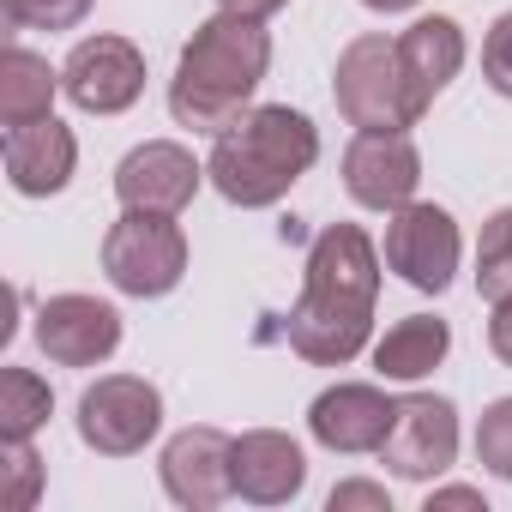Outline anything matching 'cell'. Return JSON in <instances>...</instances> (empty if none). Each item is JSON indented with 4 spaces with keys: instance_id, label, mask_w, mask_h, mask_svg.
<instances>
[{
    "instance_id": "1",
    "label": "cell",
    "mask_w": 512,
    "mask_h": 512,
    "mask_svg": "<svg viewBox=\"0 0 512 512\" xmlns=\"http://www.w3.org/2000/svg\"><path fill=\"white\" fill-rule=\"evenodd\" d=\"M380 296V253L356 223H332L308 247V284L284 320V338L314 368H344L374 326Z\"/></svg>"
},
{
    "instance_id": "2",
    "label": "cell",
    "mask_w": 512,
    "mask_h": 512,
    "mask_svg": "<svg viewBox=\"0 0 512 512\" xmlns=\"http://www.w3.org/2000/svg\"><path fill=\"white\" fill-rule=\"evenodd\" d=\"M272 67V37L253 13H217L193 31V43L181 49V67L169 79V109L181 127L193 133H223L229 121L247 115L253 91H260Z\"/></svg>"
},
{
    "instance_id": "3",
    "label": "cell",
    "mask_w": 512,
    "mask_h": 512,
    "mask_svg": "<svg viewBox=\"0 0 512 512\" xmlns=\"http://www.w3.org/2000/svg\"><path fill=\"white\" fill-rule=\"evenodd\" d=\"M320 157V133L302 109L290 103H266V109H247L241 121H229L205 157L211 187L241 205V211H260L278 205Z\"/></svg>"
},
{
    "instance_id": "4",
    "label": "cell",
    "mask_w": 512,
    "mask_h": 512,
    "mask_svg": "<svg viewBox=\"0 0 512 512\" xmlns=\"http://www.w3.org/2000/svg\"><path fill=\"white\" fill-rule=\"evenodd\" d=\"M332 97H338L344 121L362 133H404L422 121L410 79H404V61H398V43H386V37H356L338 55Z\"/></svg>"
},
{
    "instance_id": "5",
    "label": "cell",
    "mask_w": 512,
    "mask_h": 512,
    "mask_svg": "<svg viewBox=\"0 0 512 512\" xmlns=\"http://www.w3.org/2000/svg\"><path fill=\"white\" fill-rule=\"evenodd\" d=\"M103 272L121 296H169L187 272V235L169 211H121L103 235Z\"/></svg>"
},
{
    "instance_id": "6",
    "label": "cell",
    "mask_w": 512,
    "mask_h": 512,
    "mask_svg": "<svg viewBox=\"0 0 512 512\" xmlns=\"http://www.w3.org/2000/svg\"><path fill=\"white\" fill-rule=\"evenodd\" d=\"M163 428V392L139 374H109L79 398V440L103 458H133Z\"/></svg>"
},
{
    "instance_id": "7",
    "label": "cell",
    "mask_w": 512,
    "mask_h": 512,
    "mask_svg": "<svg viewBox=\"0 0 512 512\" xmlns=\"http://www.w3.org/2000/svg\"><path fill=\"white\" fill-rule=\"evenodd\" d=\"M386 266L410 290L440 296L452 284V272H458V223H452V211L416 205V199L398 205L392 223H386Z\"/></svg>"
},
{
    "instance_id": "8",
    "label": "cell",
    "mask_w": 512,
    "mask_h": 512,
    "mask_svg": "<svg viewBox=\"0 0 512 512\" xmlns=\"http://www.w3.org/2000/svg\"><path fill=\"white\" fill-rule=\"evenodd\" d=\"M380 458L392 476L404 482H428L440 476L452 458H458V410L446 398H428V392H410L398 398V416L380 440Z\"/></svg>"
},
{
    "instance_id": "9",
    "label": "cell",
    "mask_w": 512,
    "mask_h": 512,
    "mask_svg": "<svg viewBox=\"0 0 512 512\" xmlns=\"http://www.w3.org/2000/svg\"><path fill=\"white\" fill-rule=\"evenodd\" d=\"M61 91L85 115H121L145 91V55L127 37H85L61 67Z\"/></svg>"
},
{
    "instance_id": "10",
    "label": "cell",
    "mask_w": 512,
    "mask_h": 512,
    "mask_svg": "<svg viewBox=\"0 0 512 512\" xmlns=\"http://www.w3.org/2000/svg\"><path fill=\"white\" fill-rule=\"evenodd\" d=\"M37 344L55 368H97L121 344V314L97 296H49L37 314Z\"/></svg>"
},
{
    "instance_id": "11",
    "label": "cell",
    "mask_w": 512,
    "mask_h": 512,
    "mask_svg": "<svg viewBox=\"0 0 512 512\" xmlns=\"http://www.w3.org/2000/svg\"><path fill=\"white\" fill-rule=\"evenodd\" d=\"M422 181V157L404 133H356L344 151V187L356 205L368 211H398L416 199Z\"/></svg>"
},
{
    "instance_id": "12",
    "label": "cell",
    "mask_w": 512,
    "mask_h": 512,
    "mask_svg": "<svg viewBox=\"0 0 512 512\" xmlns=\"http://www.w3.org/2000/svg\"><path fill=\"white\" fill-rule=\"evenodd\" d=\"M199 181H205V169L193 163V151H181V145H169V139H151V145H139V151H127L121 157V169H115V199L127 205V211H181L193 193H199Z\"/></svg>"
},
{
    "instance_id": "13",
    "label": "cell",
    "mask_w": 512,
    "mask_h": 512,
    "mask_svg": "<svg viewBox=\"0 0 512 512\" xmlns=\"http://www.w3.org/2000/svg\"><path fill=\"white\" fill-rule=\"evenodd\" d=\"M229 434L217 428H181L169 446H163V488L175 506L187 512H211L217 500L235 494V476H229Z\"/></svg>"
},
{
    "instance_id": "14",
    "label": "cell",
    "mask_w": 512,
    "mask_h": 512,
    "mask_svg": "<svg viewBox=\"0 0 512 512\" xmlns=\"http://www.w3.org/2000/svg\"><path fill=\"white\" fill-rule=\"evenodd\" d=\"M229 476H235V494L253 500V506H284L302 494L308 482V458L290 434L278 428H253L229 446Z\"/></svg>"
},
{
    "instance_id": "15",
    "label": "cell",
    "mask_w": 512,
    "mask_h": 512,
    "mask_svg": "<svg viewBox=\"0 0 512 512\" xmlns=\"http://www.w3.org/2000/svg\"><path fill=\"white\" fill-rule=\"evenodd\" d=\"M392 416H398V398H386L380 386H332L314 398L308 428L326 452H380Z\"/></svg>"
},
{
    "instance_id": "16",
    "label": "cell",
    "mask_w": 512,
    "mask_h": 512,
    "mask_svg": "<svg viewBox=\"0 0 512 512\" xmlns=\"http://www.w3.org/2000/svg\"><path fill=\"white\" fill-rule=\"evenodd\" d=\"M73 163H79V139H73V127H61L55 115L7 133V181H13L25 199L61 193V187L73 181Z\"/></svg>"
},
{
    "instance_id": "17",
    "label": "cell",
    "mask_w": 512,
    "mask_h": 512,
    "mask_svg": "<svg viewBox=\"0 0 512 512\" xmlns=\"http://www.w3.org/2000/svg\"><path fill=\"white\" fill-rule=\"evenodd\" d=\"M398 61H404V79H410L416 109L428 115V103H434V97L458 79V67H464V31H458L446 13L416 19V25L398 37Z\"/></svg>"
},
{
    "instance_id": "18",
    "label": "cell",
    "mask_w": 512,
    "mask_h": 512,
    "mask_svg": "<svg viewBox=\"0 0 512 512\" xmlns=\"http://www.w3.org/2000/svg\"><path fill=\"white\" fill-rule=\"evenodd\" d=\"M55 91H61V73L43 55H31L19 43L0 55V121H7V133L13 127H31V121H49Z\"/></svg>"
},
{
    "instance_id": "19",
    "label": "cell",
    "mask_w": 512,
    "mask_h": 512,
    "mask_svg": "<svg viewBox=\"0 0 512 512\" xmlns=\"http://www.w3.org/2000/svg\"><path fill=\"white\" fill-rule=\"evenodd\" d=\"M446 350H452L446 320L410 314V320H398V326L374 344V368H380L386 380H422V374H434V368L446 362Z\"/></svg>"
},
{
    "instance_id": "20",
    "label": "cell",
    "mask_w": 512,
    "mask_h": 512,
    "mask_svg": "<svg viewBox=\"0 0 512 512\" xmlns=\"http://www.w3.org/2000/svg\"><path fill=\"white\" fill-rule=\"evenodd\" d=\"M55 410V392L31 374V368H7L0 374V440H31Z\"/></svg>"
},
{
    "instance_id": "21",
    "label": "cell",
    "mask_w": 512,
    "mask_h": 512,
    "mask_svg": "<svg viewBox=\"0 0 512 512\" xmlns=\"http://www.w3.org/2000/svg\"><path fill=\"white\" fill-rule=\"evenodd\" d=\"M476 290H482L488 302L512 296V205H506V211H494V217L482 223V247H476Z\"/></svg>"
},
{
    "instance_id": "22",
    "label": "cell",
    "mask_w": 512,
    "mask_h": 512,
    "mask_svg": "<svg viewBox=\"0 0 512 512\" xmlns=\"http://www.w3.org/2000/svg\"><path fill=\"white\" fill-rule=\"evenodd\" d=\"M0 506L7 512H25L31 500H37V488H43V458L31 452V440H7L0 446Z\"/></svg>"
},
{
    "instance_id": "23",
    "label": "cell",
    "mask_w": 512,
    "mask_h": 512,
    "mask_svg": "<svg viewBox=\"0 0 512 512\" xmlns=\"http://www.w3.org/2000/svg\"><path fill=\"white\" fill-rule=\"evenodd\" d=\"M476 458L500 482H512V398H494L482 410V422H476Z\"/></svg>"
},
{
    "instance_id": "24",
    "label": "cell",
    "mask_w": 512,
    "mask_h": 512,
    "mask_svg": "<svg viewBox=\"0 0 512 512\" xmlns=\"http://www.w3.org/2000/svg\"><path fill=\"white\" fill-rule=\"evenodd\" d=\"M0 7H7V25L19 31H73L91 13V0H0Z\"/></svg>"
},
{
    "instance_id": "25",
    "label": "cell",
    "mask_w": 512,
    "mask_h": 512,
    "mask_svg": "<svg viewBox=\"0 0 512 512\" xmlns=\"http://www.w3.org/2000/svg\"><path fill=\"white\" fill-rule=\"evenodd\" d=\"M482 79H488L500 97H512V13H500L494 31L482 37Z\"/></svg>"
},
{
    "instance_id": "26",
    "label": "cell",
    "mask_w": 512,
    "mask_h": 512,
    "mask_svg": "<svg viewBox=\"0 0 512 512\" xmlns=\"http://www.w3.org/2000/svg\"><path fill=\"white\" fill-rule=\"evenodd\" d=\"M392 512V500H386V488H374V482H338L332 488V512Z\"/></svg>"
},
{
    "instance_id": "27",
    "label": "cell",
    "mask_w": 512,
    "mask_h": 512,
    "mask_svg": "<svg viewBox=\"0 0 512 512\" xmlns=\"http://www.w3.org/2000/svg\"><path fill=\"white\" fill-rule=\"evenodd\" d=\"M488 350L512 368V296H500V302H494V320H488Z\"/></svg>"
},
{
    "instance_id": "28",
    "label": "cell",
    "mask_w": 512,
    "mask_h": 512,
    "mask_svg": "<svg viewBox=\"0 0 512 512\" xmlns=\"http://www.w3.org/2000/svg\"><path fill=\"white\" fill-rule=\"evenodd\" d=\"M440 506H476L482 512V494L476 488H440V494H428V512H440Z\"/></svg>"
},
{
    "instance_id": "29",
    "label": "cell",
    "mask_w": 512,
    "mask_h": 512,
    "mask_svg": "<svg viewBox=\"0 0 512 512\" xmlns=\"http://www.w3.org/2000/svg\"><path fill=\"white\" fill-rule=\"evenodd\" d=\"M229 13H253V19H272L278 7H290V0H223Z\"/></svg>"
},
{
    "instance_id": "30",
    "label": "cell",
    "mask_w": 512,
    "mask_h": 512,
    "mask_svg": "<svg viewBox=\"0 0 512 512\" xmlns=\"http://www.w3.org/2000/svg\"><path fill=\"white\" fill-rule=\"evenodd\" d=\"M362 7H374V13H410L416 0H362Z\"/></svg>"
}]
</instances>
